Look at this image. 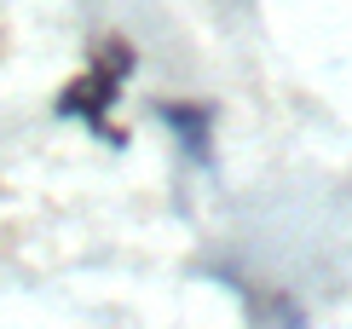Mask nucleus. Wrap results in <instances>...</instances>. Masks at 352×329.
<instances>
[{"label":"nucleus","mask_w":352,"mask_h":329,"mask_svg":"<svg viewBox=\"0 0 352 329\" xmlns=\"http://www.w3.org/2000/svg\"><path fill=\"white\" fill-rule=\"evenodd\" d=\"M127 64H133V58L116 47V64H110V58H104V64H93L64 98H58V110L76 116V122H87L93 133H110L104 116H110V104H116V93H122V81H127Z\"/></svg>","instance_id":"obj_1"},{"label":"nucleus","mask_w":352,"mask_h":329,"mask_svg":"<svg viewBox=\"0 0 352 329\" xmlns=\"http://www.w3.org/2000/svg\"><path fill=\"white\" fill-rule=\"evenodd\" d=\"M162 122L185 139V156L190 162H208V116H202V110H179V104H173V110H162Z\"/></svg>","instance_id":"obj_2"}]
</instances>
